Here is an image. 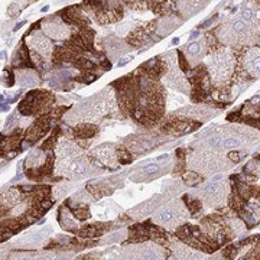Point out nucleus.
I'll list each match as a JSON object with an SVG mask.
<instances>
[{
  "label": "nucleus",
  "mask_w": 260,
  "mask_h": 260,
  "mask_svg": "<svg viewBox=\"0 0 260 260\" xmlns=\"http://www.w3.org/2000/svg\"><path fill=\"white\" fill-rule=\"evenodd\" d=\"M260 139V135L251 127H242V126H233V127H221L217 126L214 129L211 136L205 139L197 140L194 146H200V149H211L217 152L225 150H246L253 146Z\"/></svg>",
  "instance_id": "1"
},
{
  "label": "nucleus",
  "mask_w": 260,
  "mask_h": 260,
  "mask_svg": "<svg viewBox=\"0 0 260 260\" xmlns=\"http://www.w3.org/2000/svg\"><path fill=\"white\" fill-rule=\"evenodd\" d=\"M260 20L246 19L242 15L232 18L218 32V39L230 48L256 45L260 41Z\"/></svg>",
  "instance_id": "2"
},
{
  "label": "nucleus",
  "mask_w": 260,
  "mask_h": 260,
  "mask_svg": "<svg viewBox=\"0 0 260 260\" xmlns=\"http://www.w3.org/2000/svg\"><path fill=\"white\" fill-rule=\"evenodd\" d=\"M91 171V162L83 149L68 140L61 139L56 148V174L68 178H81Z\"/></svg>",
  "instance_id": "3"
},
{
  "label": "nucleus",
  "mask_w": 260,
  "mask_h": 260,
  "mask_svg": "<svg viewBox=\"0 0 260 260\" xmlns=\"http://www.w3.org/2000/svg\"><path fill=\"white\" fill-rule=\"evenodd\" d=\"M186 165L189 169L208 177L217 172H225L232 169L236 164L229 156L223 155V152L211 149H198L186 156Z\"/></svg>",
  "instance_id": "4"
},
{
  "label": "nucleus",
  "mask_w": 260,
  "mask_h": 260,
  "mask_svg": "<svg viewBox=\"0 0 260 260\" xmlns=\"http://www.w3.org/2000/svg\"><path fill=\"white\" fill-rule=\"evenodd\" d=\"M237 56L232 48H221L211 52L204 59V65L210 74L214 87H224L236 70Z\"/></svg>",
  "instance_id": "5"
},
{
  "label": "nucleus",
  "mask_w": 260,
  "mask_h": 260,
  "mask_svg": "<svg viewBox=\"0 0 260 260\" xmlns=\"http://www.w3.org/2000/svg\"><path fill=\"white\" fill-rule=\"evenodd\" d=\"M230 186L227 181H223L221 177L213 178L210 182L201 184L197 189V197L201 200L205 210H223L229 201Z\"/></svg>",
  "instance_id": "6"
},
{
  "label": "nucleus",
  "mask_w": 260,
  "mask_h": 260,
  "mask_svg": "<svg viewBox=\"0 0 260 260\" xmlns=\"http://www.w3.org/2000/svg\"><path fill=\"white\" fill-rule=\"evenodd\" d=\"M191 218V213L188 211L185 203L182 200H174L169 204L155 211L153 221L169 232H175L179 225L188 223Z\"/></svg>",
  "instance_id": "7"
},
{
  "label": "nucleus",
  "mask_w": 260,
  "mask_h": 260,
  "mask_svg": "<svg viewBox=\"0 0 260 260\" xmlns=\"http://www.w3.org/2000/svg\"><path fill=\"white\" fill-rule=\"evenodd\" d=\"M41 28L47 37L54 39H68L71 37V26L67 25L61 16L48 18L41 23Z\"/></svg>",
  "instance_id": "8"
},
{
  "label": "nucleus",
  "mask_w": 260,
  "mask_h": 260,
  "mask_svg": "<svg viewBox=\"0 0 260 260\" xmlns=\"http://www.w3.org/2000/svg\"><path fill=\"white\" fill-rule=\"evenodd\" d=\"M242 65L250 78H260V48H246L242 56Z\"/></svg>",
  "instance_id": "9"
},
{
  "label": "nucleus",
  "mask_w": 260,
  "mask_h": 260,
  "mask_svg": "<svg viewBox=\"0 0 260 260\" xmlns=\"http://www.w3.org/2000/svg\"><path fill=\"white\" fill-rule=\"evenodd\" d=\"M28 44L37 54H39L41 56H44L47 61H49V58L52 56L54 45H52V42L49 41V37H47L44 32L32 34V35L28 38Z\"/></svg>",
  "instance_id": "10"
},
{
  "label": "nucleus",
  "mask_w": 260,
  "mask_h": 260,
  "mask_svg": "<svg viewBox=\"0 0 260 260\" xmlns=\"http://www.w3.org/2000/svg\"><path fill=\"white\" fill-rule=\"evenodd\" d=\"M165 171V164L162 162H156V160H152L143 167H138L135 169V172L132 171V181H145V179H152V178L159 177L162 172Z\"/></svg>",
  "instance_id": "11"
},
{
  "label": "nucleus",
  "mask_w": 260,
  "mask_h": 260,
  "mask_svg": "<svg viewBox=\"0 0 260 260\" xmlns=\"http://www.w3.org/2000/svg\"><path fill=\"white\" fill-rule=\"evenodd\" d=\"M207 52H208V47H207V41L205 39L192 41L184 49V54H185V56L189 59V62L192 65L200 64Z\"/></svg>",
  "instance_id": "12"
},
{
  "label": "nucleus",
  "mask_w": 260,
  "mask_h": 260,
  "mask_svg": "<svg viewBox=\"0 0 260 260\" xmlns=\"http://www.w3.org/2000/svg\"><path fill=\"white\" fill-rule=\"evenodd\" d=\"M169 247L172 250V254H175L174 257H181V259H201L205 257L204 251L191 249V246H188L184 242H177V240H169Z\"/></svg>",
  "instance_id": "13"
},
{
  "label": "nucleus",
  "mask_w": 260,
  "mask_h": 260,
  "mask_svg": "<svg viewBox=\"0 0 260 260\" xmlns=\"http://www.w3.org/2000/svg\"><path fill=\"white\" fill-rule=\"evenodd\" d=\"M59 223H61V227L67 232L75 233L80 229V220L70 211L68 207H64V205L59 208Z\"/></svg>",
  "instance_id": "14"
},
{
  "label": "nucleus",
  "mask_w": 260,
  "mask_h": 260,
  "mask_svg": "<svg viewBox=\"0 0 260 260\" xmlns=\"http://www.w3.org/2000/svg\"><path fill=\"white\" fill-rule=\"evenodd\" d=\"M210 3V0H179L178 8L185 16H194Z\"/></svg>",
  "instance_id": "15"
},
{
  "label": "nucleus",
  "mask_w": 260,
  "mask_h": 260,
  "mask_svg": "<svg viewBox=\"0 0 260 260\" xmlns=\"http://www.w3.org/2000/svg\"><path fill=\"white\" fill-rule=\"evenodd\" d=\"M71 133L74 135V138H77V139H90V138H94L99 133V127L91 124V123L84 121V123H80L75 127H73Z\"/></svg>",
  "instance_id": "16"
},
{
  "label": "nucleus",
  "mask_w": 260,
  "mask_h": 260,
  "mask_svg": "<svg viewBox=\"0 0 260 260\" xmlns=\"http://www.w3.org/2000/svg\"><path fill=\"white\" fill-rule=\"evenodd\" d=\"M48 156H45V150H42V149H35V150H32L30 153L28 155V158H26V168H37L41 167L45 160H47Z\"/></svg>",
  "instance_id": "17"
},
{
  "label": "nucleus",
  "mask_w": 260,
  "mask_h": 260,
  "mask_svg": "<svg viewBox=\"0 0 260 260\" xmlns=\"http://www.w3.org/2000/svg\"><path fill=\"white\" fill-rule=\"evenodd\" d=\"M182 181L185 182L186 185L195 186V185H201L204 182V175H201L200 172L197 171H188L182 175Z\"/></svg>",
  "instance_id": "18"
},
{
  "label": "nucleus",
  "mask_w": 260,
  "mask_h": 260,
  "mask_svg": "<svg viewBox=\"0 0 260 260\" xmlns=\"http://www.w3.org/2000/svg\"><path fill=\"white\" fill-rule=\"evenodd\" d=\"M165 102H167L168 110H174L179 106H184L186 100L182 95H179V93H168L167 97H165Z\"/></svg>",
  "instance_id": "19"
},
{
  "label": "nucleus",
  "mask_w": 260,
  "mask_h": 260,
  "mask_svg": "<svg viewBox=\"0 0 260 260\" xmlns=\"http://www.w3.org/2000/svg\"><path fill=\"white\" fill-rule=\"evenodd\" d=\"M117 159H119V164H123V165H127L130 162H133V152L127 149L124 145H120L117 146Z\"/></svg>",
  "instance_id": "20"
},
{
  "label": "nucleus",
  "mask_w": 260,
  "mask_h": 260,
  "mask_svg": "<svg viewBox=\"0 0 260 260\" xmlns=\"http://www.w3.org/2000/svg\"><path fill=\"white\" fill-rule=\"evenodd\" d=\"M16 77L23 85H34V84L38 83L37 75L29 73V70H23V71H19V73L16 71Z\"/></svg>",
  "instance_id": "21"
},
{
  "label": "nucleus",
  "mask_w": 260,
  "mask_h": 260,
  "mask_svg": "<svg viewBox=\"0 0 260 260\" xmlns=\"http://www.w3.org/2000/svg\"><path fill=\"white\" fill-rule=\"evenodd\" d=\"M58 138H59V129H56L54 133H51V136H49V138L42 143L41 149H42V150H45V152H51V150L54 149V146L58 143V140H59Z\"/></svg>",
  "instance_id": "22"
},
{
  "label": "nucleus",
  "mask_w": 260,
  "mask_h": 260,
  "mask_svg": "<svg viewBox=\"0 0 260 260\" xmlns=\"http://www.w3.org/2000/svg\"><path fill=\"white\" fill-rule=\"evenodd\" d=\"M256 18H257L260 20V8L257 10H256Z\"/></svg>",
  "instance_id": "23"
}]
</instances>
